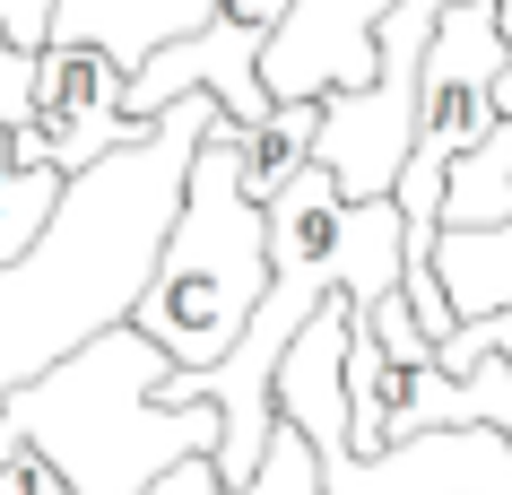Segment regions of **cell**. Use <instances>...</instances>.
Returning a JSON list of instances; mask_svg holds the SVG:
<instances>
[{"mask_svg": "<svg viewBox=\"0 0 512 495\" xmlns=\"http://www.w3.org/2000/svg\"><path fill=\"white\" fill-rule=\"evenodd\" d=\"M209 113H217L209 87L157 105V122L139 139H122V148H105L96 165L70 174L53 226L18 261H0V409H9L18 383L53 374L96 330L131 322V296L157 261L165 226H174V200H183V174Z\"/></svg>", "mask_w": 512, "mask_h": 495, "instance_id": "6da1fadb", "label": "cell"}, {"mask_svg": "<svg viewBox=\"0 0 512 495\" xmlns=\"http://www.w3.org/2000/svg\"><path fill=\"white\" fill-rule=\"evenodd\" d=\"M157 374H165V348L148 330L113 322L87 348H70L53 374L18 383L0 417L35 452H53L79 495H139L183 452H217L226 443V417L209 400H183V409L157 400Z\"/></svg>", "mask_w": 512, "mask_h": 495, "instance_id": "7a4b0ae2", "label": "cell"}, {"mask_svg": "<svg viewBox=\"0 0 512 495\" xmlns=\"http://www.w3.org/2000/svg\"><path fill=\"white\" fill-rule=\"evenodd\" d=\"M261 296H270V209L243 192V122L217 105L191 148L174 226L131 296V330L157 339L174 374H200L243 339Z\"/></svg>", "mask_w": 512, "mask_h": 495, "instance_id": "3957f363", "label": "cell"}, {"mask_svg": "<svg viewBox=\"0 0 512 495\" xmlns=\"http://www.w3.org/2000/svg\"><path fill=\"white\" fill-rule=\"evenodd\" d=\"M339 357H348V296H330L322 313L287 339V357H278V374H270V409L296 417L304 435H313L322 495H512V443H504V426H486V417L417 426V435L382 443V452H356L348 443Z\"/></svg>", "mask_w": 512, "mask_h": 495, "instance_id": "277c9868", "label": "cell"}, {"mask_svg": "<svg viewBox=\"0 0 512 495\" xmlns=\"http://www.w3.org/2000/svg\"><path fill=\"white\" fill-rule=\"evenodd\" d=\"M504 9L495 0H452L434 9L426 61H417V139H408V165L391 200L408 218V261H434V235H443V174H452L504 113Z\"/></svg>", "mask_w": 512, "mask_h": 495, "instance_id": "5b68a950", "label": "cell"}, {"mask_svg": "<svg viewBox=\"0 0 512 495\" xmlns=\"http://www.w3.org/2000/svg\"><path fill=\"white\" fill-rule=\"evenodd\" d=\"M122 61L96 53V44H70V35H53L44 53H35V96H27V122H18V157L27 165H61V174H79V165H96L105 148H122V139H139L148 122H139L131 105H122Z\"/></svg>", "mask_w": 512, "mask_h": 495, "instance_id": "8992f818", "label": "cell"}, {"mask_svg": "<svg viewBox=\"0 0 512 495\" xmlns=\"http://www.w3.org/2000/svg\"><path fill=\"white\" fill-rule=\"evenodd\" d=\"M400 0H287V18L261 44L270 96H339L374 79V27Z\"/></svg>", "mask_w": 512, "mask_h": 495, "instance_id": "52a82bcc", "label": "cell"}, {"mask_svg": "<svg viewBox=\"0 0 512 495\" xmlns=\"http://www.w3.org/2000/svg\"><path fill=\"white\" fill-rule=\"evenodd\" d=\"M209 9H217V0H61V9H53V35L96 44V53H113L122 70H139L157 44L209 27ZM53 35H44V44H53Z\"/></svg>", "mask_w": 512, "mask_h": 495, "instance_id": "ba28073f", "label": "cell"}, {"mask_svg": "<svg viewBox=\"0 0 512 495\" xmlns=\"http://www.w3.org/2000/svg\"><path fill=\"white\" fill-rule=\"evenodd\" d=\"M313 131H322V96H270L261 122H243V192L270 209L287 192V174L313 157Z\"/></svg>", "mask_w": 512, "mask_h": 495, "instance_id": "9c48e42d", "label": "cell"}, {"mask_svg": "<svg viewBox=\"0 0 512 495\" xmlns=\"http://www.w3.org/2000/svg\"><path fill=\"white\" fill-rule=\"evenodd\" d=\"M61 192H70V174H61V165H27L18 139H9V122H0V261H18V252L53 226Z\"/></svg>", "mask_w": 512, "mask_h": 495, "instance_id": "30bf717a", "label": "cell"}, {"mask_svg": "<svg viewBox=\"0 0 512 495\" xmlns=\"http://www.w3.org/2000/svg\"><path fill=\"white\" fill-rule=\"evenodd\" d=\"M0 495H79V487H70V469H61L53 452H35V443L0 417Z\"/></svg>", "mask_w": 512, "mask_h": 495, "instance_id": "8fae6325", "label": "cell"}, {"mask_svg": "<svg viewBox=\"0 0 512 495\" xmlns=\"http://www.w3.org/2000/svg\"><path fill=\"white\" fill-rule=\"evenodd\" d=\"M478 348H495V357L512 365V304H495V313H460V322L434 339V365H469Z\"/></svg>", "mask_w": 512, "mask_h": 495, "instance_id": "7c38bea8", "label": "cell"}, {"mask_svg": "<svg viewBox=\"0 0 512 495\" xmlns=\"http://www.w3.org/2000/svg\"><path fill=\"white\" fill-rule=\"evenodd\" d=\"M434 9H452V0H400V9L374 27V53H426ZM495 9H504V35H512V0H495Z\"/></svg>", "mask_w": 512, "mask_h": 495, "instance_id": "4fadbf2b", "label": "cell"}, {"mask_svg": "<svg viewBox=\"0 0 512 495\" xmlns=\"http://www.w3.org/2000/svg\"><path fill=\"white\" fill-rule=\"evenodd\" d=\"M139 495H226V469H217V452H183V461L157 469Z\"/></svg>", "mask_w": 512, "mask_h": 495, "instance_id": "5bb4252c", "label": "cell"}, {"mask_svg": "<svg viewBox=\"0 0 512 495\" xmlns=\"http://www.w3.org/2000/svg\"><path fill=\"white\" fill-rule=\"evenodd\" d=\"M27 96H35V53H18V44L0 35V122H9V131L27 122Z\"/></svg>", "mask_w": 512, "mask_h": 495, "instance_id": "9a60e30c", "label": "cell"}, {"mask_svg": "<svg viewBox=\"0 0 512 495\" xmlns=\"http://www.w3.org/2000/svg\"><path fill=\"white\" fill-rule=\"evenodd\" d=\"M53 9H61V0H0V35H9L18 53H44V35H53Z\"/></svg>", "mask_w": 512, "mask_h": 495, "instance_id": "2e32d148", "label": "cell"}, {"mask_svg": "<svg viewBox=\"0 0 512 495\" xmlns=\"http://www.w3.org/2000/svg\"><path fill=\"white\" fill-rule=\"evenodd\" d=\"M504 113H512V61H504Z\"/></svg>", "mask_w": 512, "mask_h": 495, "instance_id": "e0dca14e", "label": "cell"}]
</instances>
